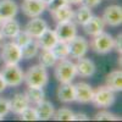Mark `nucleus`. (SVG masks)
I'll return each mask as SVG.
<instances>
[{"label":"nucleus","mask_w":122,"mask_h":122,"mask_svg":"<svg viewBox=\"0 0 122 122\" xmlns=\"http://www.w3.org/2000/svg\"><path fill=\"white\" fill-rule=\"evenodd\" d=\"M67 1H68V4H75V5H77V4L82 3V0H67Z\"/></svg>","instance_id":"obj_38"},{"label":"nucleus","mask_w":122,"mask_h":122,"mask_svg":"<svg viewBox=\"0 0 122 122\" xmlns=\"http://www.w3.org/2000/svg\"><path fill=\"white\" fill-rule=\"evenodd\" d=\"M21 30L20 23L14 18H7L4 20L3 23L0 25V32H1L4 38H9V39H14L17 33Z\"/></svg>","instance_id":"obj_15"},{"label":"nucleus","mask_w":122,"mask_h":122,"mask_svg":"<svg viewBox=\"0 0 122 122\" xmlns=\"http://www.w3.org/2000/svg\"><path fill=\"white\" fill-rule=\"evenodd\" d=\"M1 59L5 62V65H12L18 64L22 60V53L20 48L15 42L3 43L1 45Z\"/></svg>","instance_id":"obj_6"},{"label":"nucleus","mask_w":122,"mask_h":122,"mask_svg":"<svg viewBox=\"0 0 122 122\" xmlns=\"http://www.w3.org/2000/svg\"><path fill=\"white\" fill-rule=\"evenodd\" d=\"M53 51V54L55 55V57L57 60H61V59H67L70 55H68V46H67V42L65 40H57L55 43V45L50 49Z\"/></svg>","instance_id":"obj_25"},{"label":"nucleus","mask_w":122,"mask_h":122,"mask_svg":"<svg viewBox=\"0 0 122 122\" xmlns=\"http://www.w3.org/2000/svg\"><path fill=\"white\" fill-rule=\"evenodd\" d=\"M104 27H105V23L103 21V18L98 17V16H93V15L83 25L84 32L90 37H95V36L100 34L101 32H104Z\"/></svg>","instance_id":"obj_13"},{"label":"nucleus","mask_w":122,"mask_h":122,"mask_svg":"<svg viewBox=\"0 0 122 122\" xmlns=\"http://www.w3.org/2000/svg\"><path fill=\"white\" fill-rule=\"evenodd\" d=\"M46 28H48V23L38 16V17H32L29 20L28 23L26 25L25 30L32 38L37 39V38H39L40 36H42V33L44 32Z\"/></svg>","instance_id":"obj_12"},{"label":"nucleus","mask_w":122,"mask_h":122,"mask_svg":"<svg viewBox=\"0 0 122 122\" xmlns=\"http://www.w3.org/2000/svg\"><path fill=\"white\" fill-rule=\"evenodd\" d=\"M122 34L121 33H118L117 34V37H116V39H114V49H116L117 51L121 54V51H122Z\"/></svg>","instance_id":"obj_34"},{"label":"nucleus","mask_w":122,"mask_h":122,"mask_svg":"<svg viewBox=\"0 0 122 122\" xmlns=\"http://www.w3.org/2000/svg\"><path fill=\"white\" fill-rule=\"evenodd\" d=\"M18 12V5L14 0H0V15L4 20L14 18Z\"/></svg>","instance_id":"obj_21"},{"label":"nucleus","mask_w":122,"mask_h":122,"mask_svg":"<svg viewBox=\"0 0 122 122\" xmlns=\"http://www.w3.org/2000/svg\"><path fill=\"white\" fill-rule=\"evenodd\" d=\"M55 33H56L59 40L68 42L70 39H72L77 34V26L72 20H71V21H67V22L57 23L56 28H55Z\"/></svg>","instance_id":"obj_9"},{"label":"nucleus","mask_w":122,"mask_h":122,"mask_svg":"<svg viewBox=\"0 0 122 122\" xmlns=\"http://www.w3.org/2000/svg\"><path fill=\"white\" fill-rule=\"evenodd\" d=\"M14 39H15V43H16L20 48H22V46H25L27 43H29L33 38L30 37V36L26 32V30H20V32L17 33V36H16Z\"/></svg>","instance_id":"obj_29"},{"label":"nucleus","mask_w":122,"mask_h":122,"mask_svg":"<svg viewBox=\"0 0 122 122\" xmlns=\"http://www.w3.org/2000/svg\"><path fill=\"white\" fill-rule=\"evenodd\" d=\"M73 10L71 7L70 4H66L64 6H61L59 9H56L55 11L50 12L53 16V18L57 23H61V22H67V21H71L73 20Z\"/></svg>","instance_id":"obj_20"},{"label":"nucleus","mask_w":122,"mask_h":122,"mask_svg":"<svg viewBox=\"0 0 122 122\" xmlns=\"http://www.w3.org/2000/svg\"><path fill=\"white\" fill-rule=\"evenodd\" d=\"M92 16V11H90V9L87 7V6H81L76 10V12H73V18L76 20V23L81 25V26H83L88 20Z\"/></svg>","instance_id":"obj_27"},{"label":"nucleus","mask_w":122,"mask_h":122,"mask_svg":"<svg viewBox=\"0 0 122 122\" xmlns=\"http://www.w3.org/2000/svg\"><path fill=\"white\" fill-rule=\"evenodd\" d=\"M6 87H7V86H6V83H5V81H4L3 76L0 75V93H1V92H4Z\"/></svg>","instance_id":"obj_37"},{"label":"nucleus","mask_w":122,"mask_h":122,"mask_svg":"<svg viewBox=\"0 0 122 122\" xmlns=\"http://www.w3.org/2000/svg\"><path fill=\"white\" fill-rule=\"evenodd\" d=\"M3 76L6 86L10 87H18L21 86L25 78V73L22 68L18 66V64H12V65H6L3 71L0 72Z\"/></svg>","instance_id":"obj_3"},{"label":"nucleus","mask_w":122,"mask_h":122,"mask_svg":"<svg viewBox=\"0 0 122 122\" xmlns=\"http://www.w3.org/2000/svg\"><path fill=\"white\" fill-rule=\"evenodd\" d=\"M40 1H43V3H44V4L46 5V4H49L50 1H51V0H40Z\"/></svg>","instance_id":"obj_40"},{"label":"nucleus","mask_w":122,"mask_h":122,"mask_svg":"<svg viewBox=\"0 0 122 122\" xmlns=\"http://www.w3.org/2000/svg\"><path fill=\"white\" fill-rule=\"evenodd\" d=\"M94 118L97 121H118V120H121V117L109 112V111H100V112H98L94 116Z\"/></svg>","instance_id":"obj_31"},{"label":"nucleus","mask_w":122,"mask_h":122,"mask_svg":"<svg viewBox=\"0 0 122 122\" xmlns=\"http://www.w3.org/2000/svg\"><path fill=\"white\" fill-rule=\"evenodd\" d=\"M9 112H10L9 100L7 99H4V98H0V117L4 118Z\"/></svg>","instance_id":"obj_33"},{"label":"nucleus","mask_w":122,"mask_h":122,"mask_svg":"<svg viewBox=\"0 0 122 122\" xmlns=\"http://www.w3.org/2000/svg\"><path fill=\"white\" fill-rule=\"evenodd\" d=\"M20 118L23 121H38V116H37V111L33 107H26L21 114H20Z\"/></svg>","instance_id":"obj_30"},{"label":"nucleus","mask_w":122,"mask_h":122,"mask_svg":"<svg viewBox=\"0 0 122 122\" xmlns=\"http://www.w3.org/2000/svg\"><path fill=\"white\" fill-rule=\"evenodd\" d=\"M9 104H10V111H12L16 115H20L26 107L29 106V100L26 93H17L12 97L11 100H9Z\"/></svg>","instance_id":"obj_16"},{"label":"nucleus","mask_w":122,"mask_h":122,"mask_svg":"<svg viewBox=\"0 0 122 122\" xmlns=\"http://www.w3.org/2000/svg\"><path fill=\"white\" fill-rule=\"evenodd\" d=\"M3 21H4V18H3V16H1V15H0V25L3 23Z\"/></svg>","instance_id":"obj_41"},{"label":"nucleus","mask_w":122,"mask_h":122,"mask_svg":"<svg viewBox=\"0 0 122 122\" xmlns=\"http://www.w3.org/2000/svg\"><path fill=\"white\" fill-rule=\"evenodd\" d=\"M57 40L59 38L55 33V30L46 28L42 33V36L37 38V43L39 45V49H51Z\"/></svg>","instance_id":"obj_17"},{"label":"nucleus","mask_w":122,"mask_h":122,"mask_svg":"<svg viewBox=\"0 0 122 122\" xmlns=\"http://www.w3.org/2000/svg\"><path fill=\"white\" fill-rule=\"evenodd\" d=\"M90 48L97 54H100V55L107 54L114 49V38L109 33L101 32L100 34L93 37V39L90 42Z\"/></svg>","instance_id":"obj_5"},{"label":"nucleus","mask_w":122,"mask_h":122,"mask_svg":"<svg viewBox=\"0 0 122 122\" xmlns=\"http://www.w3.org/2000/svg\"><path fill=\"white\" fill-rule=\"evenodd\" d=\"M67 46H68V55L73 59H78L87 54L89 43L86 40L84 37L76 34L72 39H70L67 42Z\"/></svg>","instance_id":"obj_7"},{"label":"nucleus","mask_w":122,"mask_h":122,"mask_svg":"<svg viewBox=\"0 0 122 122\" xmlns=\"http://www.w3.org/2000/svg\"><path fill=\"white\" fill-rule=\"evenodd\" d=\"M48 72L46 68L43 67L42 65H34L30 66L28 71L25 73L23 81L27 83L28 87H44L48 83Z\"/></svg>","instance_id":"obj_1"},{"label":"nucleus","mask_w":122,"mask_h":122,"mask_svg":"<svg viewBox=\"0 0 122 122\" xmlns=\"http://www.w3.org/2000/svg\"><path fill=\"white\" fill-rule=\"evenodd\" d=\"M38 60H39V65H42L45 68L54 66L57 61V59L55 57V55L50 49H42V53L39 54Z\"/></svg>","instance_id":"obj_23"},{"label":"nucleus","mask_w":122,"mask_h":122,"mask_svg":"<svg viewBox=\"0 0 122 122\" xmlns=\"http://www.w3.org/2000/svg\"><path fill=\"white\" fill-rule=\"evenodd\" d=\"M66 4H68L67 0H51L49 4H46V7H48V10H49L50 12H53V11H55L56 9L64 6Z\"/></svg>","instance_id":"obj_32"},{"label":"nucleus","mask_w":122,"mask_h":122,"mask_svg":"<svg viewBox=\"0 0 122 122\" xmlns=\"http://www.w3.org/2000/svg\"><path fill=\"white\" fill-rule=\"evenodd\" d=\"M106 87L114 92H120L122 89V72L116 70L110 72L106 77Z\"/></svg>","instance_id":"obj_22"},{"label":"nucleus","mask_w":122,"mask_h":122,"mask_svg":"<svg viewBox=\"0 0 122 122\" xmlns=\"http://www.w3.org/2000/svg\"><path fill=\"white\" fill-rule=\"evenodd\" d=\"M88 120H89V117L86 114L78 112V114H75L73 115V121H88Z\"/></svg>","instance_id":"obj_36"},{"label":"nucleus","mask_w":122,"mask_h":122,"mask_svg":"<svg viewBox=\"0 0 122 122\" xmlns=\"http://www.w3.org/2000/svg\"><path fill=\"white\" fill-rule=\"evenodd\" d=\"M93 88L86 82H78L75 84V101L79 104H88L92 101Z\"/></svg>","instance_id":"obj_11"},{"label":"nucleus","mask_w":122,"mask_h":122,"mask_svg":"<svg viewBox=\"0 0 122 122\" xmlns=\"http://www.w3.org/2000/svg\"><path fill=\"white\" fill-rule=\"evenodd\" d=\"M76 65L71 60L61 59L55 66V77L60 83H71L76 77Z\"/></svg>","instance_id":"obj_2"},{"label":"nucleus","mask_w":122,"mask_h":122,"mask_svg":"<svg viewBox=\"0 0 122 122\" xmlns=\"http://www.w3.org/2000/svg\"><path fill=\"white\" fill-rule=\"evenodd\" d=\"M57 99L61 103H72L75 101V84L61 83L57 88Z\"/></svg>","instance_id":"obj_19"},{"label":"nucleus","mask_w":122,"mask_h":122,"mask_svg":"<svg viewBox=\"0 0 122 122\" xmlns=\"http://www.w3.org/2000/svg\"><path fill=\"white\" fill-rule=\"evenodd\" d=\"M115 93L114 90L109 89L106 86L105 87H99L97 90L93 92V97H92V101L97 107H110L115 103Z\"/></svg>","instance_id":"obj_4"},{"label":"nucleus","mask_w":122,"mask_h":122,"mask_svg":"<svg viewBox=\"0 0 122 122\" xmlns=\"http://www.w3.org/2000/svg\"><path fill=\"white\" fill-rule=\"evenodd\" d=\"M1 120H3V117H0V121H1Z\"/></svg>","instance_id":"obj_42"},{"label":"nucleus","mask_w":122,"mask_h":122,"mask_svg":"<svg viewBox=\"0 0 122 122\" xmlns=\"http://www.w3.org/2000/svg\"><path fill=\"white\" fill-rule=\"evenodd\" d=\"M101 3V0H82V4L89 9H93V7H97L99 4Z\"/></svg>","instance_id":"obj_35"},{"label":"nucleus","mask_w":122,"mask_h":122,"mask_svg":"<svg viewBox=\"0 0 122 122\" xmlns=\"http://www.w3.org/2000/svg\"><path fill=\"white\" fill-rule=\"evenodd\" d=\"M21 9L26 16L32 18L42 15L46 9V5L40 0H25L21 5Z\"/></svg>","instance_id":"obj_10"},{"label":"nucleus","mask_w":122,"mask_h":122,"mask_svg":"<svg viewBox=\"0 0 122 122\" xmlns=\"http://www.w3.org/2000/svg\"><path fill=\"white\" fill-rule=\"evenodd\" d=\"M38 50H39V45H38V43H37V40H33V39H32L29 43H27L25 46L21 48L22 59H26V60L33 59L34 56H37Z\"/></svg>","instance_id":"obj_26"},{"label":"nucleus","mask_w":122,"mask_h":122,"mask_svg":"<svg viewBox=\"0 0 122 122\" xmlns=\"http://www.w3.org/2000/svg\"><path fill=\"white\" fill-rule=\"evenodd\" d=\"M73 112L67 107L59 109L56 112H54V118L56 121H73Z\"/></svg>","instance_id":"obj_28"},{"label":"nucleus","mask_w":122,"mask_h":122,"mask_svg":"<svg viewBox=\"0 0 122 122\" xmlns=\"http://www.w3.org/2000/svg\"><path fill=\"white\" fill-rule=\"evenodd\" d=\"M26 95L29 100V103H34V104L40 103L45 98V93L42 87H28Z\"/></svg>","instance_id":"obj_24"},{"label":"nucleus","mask_w":122,"mask_h":122,"mask_svg":"<svg viewBox=\"0 0 122 122\" xmlns=\"http://www.w3.org/2000/svg\"><path fill=\"white\" fill-rule=\"evenodd\" d=\"M76 65V72L81 77H90L95 73V65L90 59H87L84 56L77 59Z\"/></svg>","instance_id":"obj_14"},{"label":"nucleus","mask_w":122,"mask_h":122,"mask_svg":"<svg viewBox=\"0 0 122 122\" xmlns=\"http://www.w3.org/2000/svg\"><path fill=\"white\" fill-rule=\"evenodd\" d=\"M3 43H4V37H3V34H1V32H0V46L3 45Z\"/></svg>","instance_id":"obj_39"},{"label":"nucleus","mask_w":122,"mask_h":122,"mask_svg":"<svg viewBox=\"0 0 122 122\" xmlns=\"http://www.w3.org/2000/svg\"><path fill=\"white\" fill-rule=\"evenodd\" d=\"M36 111H37L38 121H46V120H50L54 116L55 109H54V105L50 103V101L42 100L40 103L37 104Z\"/></svg>","instance_id":"obj_18"},{"label":"nucleus","mask_w":122,"mask_h":122,"mask_svg":"<svg viewBox=\"0 0 122 122\" xmlns=\"http://www.w3.org/2000/svg\"><path fill=\"white\" fill-rule=\"evenodd\" d=\"M104 23L111 27H118L122 23V7L118 5H110L104 10L103 14Z\"/></svg>","instance_id":"obj_8"}]
</instances>
